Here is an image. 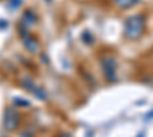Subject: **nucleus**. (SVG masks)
Returning a JSON list of instances; mask_svg holds the SVG:
<instances>
[{
	"mask_svg": "<svg viewBox=\"0 0 153 137\" xmlns=\"http://www.w3.org/2000/svg\"><path fill=\"white\" fill-rule=\"evenodd\" d=\"M144 26H146L144 17L143 15H133V17L126 20L124 35L129 40H138L139 37L144 34Z\"/></svg>",
	"mask_w": 153,
	"mask_h": 137,
	"instance_id": "obj_1",
	"label": "nucleus"
},
{
	"mask_svg": "<svg viewBox=\"0 0 153 137\" xmlns=\"http://www.w3.org/2000/svg\"><path fill=\"white\" fill-rule=\"evenodd\" d=\"M101 67H103V72L106 75L107 79H115V69H117V63H115L113 56H104L101 58Z\"/></svg>",
	"mask_w": 153,
	"mask_h": 137,
	"instance_id": "obj_2",
	"label": "nucleus"
},
{
	"mask_svg": "<svg viewBox=\"0 0 153 137\" xmlns=\"http://www.w3.org/2000/svg\"><path fill=\"white\" fill-rule=\"evenodd\" d=\"M5 128L8 131H12V130H16L17 125H19V114L16 113V111H12V110H8L6 113H5Z\"/></svg>",
	"mask_w": 153,
	"mask_h": 137,
	"instance_id": "obj_3",
	"label": "nucleus"
},
{
	"mask_svg": "<svg viewBox=\"0 0 153 137\" xmlns=\"http://www.w3.org/2000/svg\"><path fill=\"white\" fill-rule=\"evenodd\" d=\"M22 37H23L25 47H26L29 52H32V53L38 52V49H40V46H38V41L34 38V37H31V35H28V34H25V35L22 34Z\"/></svg>",
	"mask_w": 153,
	"mask_h": 137,
	"instance_id": "obj_4",
	"label": "nucleus"
},
{
	"mask_svg": "<svg viewBox=\"0 0 153 137\" xmlns=\"http://www.w3.org/2000/svg\"><path fill=\"white\" fill-rule=\"evenodd\" d=\"M35 21H37V15L34 14L31 9H28L23 14V23L26 24V26H32V24H35Z\"/></svg>",
	"mask_w": 153,
	"mask_h": 137,
	"instance_id": "obj_5",
	"label": "nucleus"
},
{
	"mask_svg": "<svg viewBox=\"0 0 153 137\" xmlns=\"http://www.w3.org/2000/svg\"><path fill=\"white\" fill-rule=\"evenodd\" d=\"M23 85L26 87L28 90L34 92V95H35V96H40L42 99L45 97V95H43V90H40V89H38V87H35V85H34V84H32V82H31L29 79H23Z\"/></svg>",
	"mask_w": 153,
	"mask_h": 137,
	"instance_id": "obj_6",
	"label": "nucleus"
},
{
	"mask_svg": "<svg viewBox=\"0 0 153 137\" xmlns=\"http://www.w3.org/2000/svg\"><path fill=\"white\" fill-rule=\"evenodd\" d=\"M113 2L117 3L120 8H124L126 9V8H130L132 5H135L138 0H113Z\"/></svg>",
	"mask_w": 153,
	"mask_h": 137,
	"instance_id": "obj_7",
	"label": "nucleus"
},
{
	"mask_svg": "<svg viewBox=\"0 0 153 137\" xmlns=\"http://www.w3.org/2000/svg\"><path fill=\"white\" fill-rule=\"evenodd\" d=\"M60 137H72V136H71V134H61Z\"/></svg>",
	"mask_w": 153,
	"mask_h": 137,
	"instance_id": "obj_8",
	"label": "nucleus"
}]
</instances>
